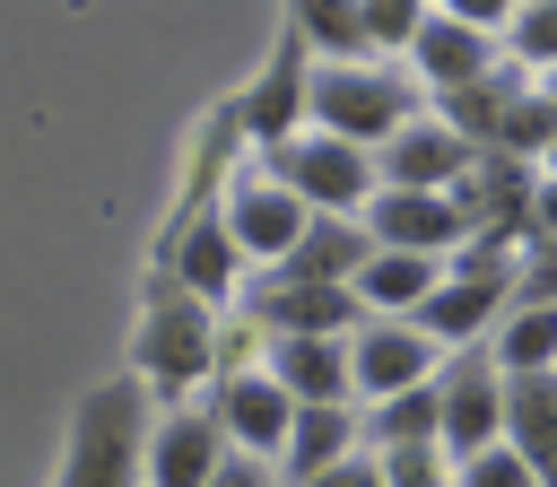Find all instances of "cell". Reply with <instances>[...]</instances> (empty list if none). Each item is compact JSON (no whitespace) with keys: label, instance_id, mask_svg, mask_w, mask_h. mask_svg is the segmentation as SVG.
Returning a JSON list of instances; mask_svg holds the SVG:
<instances>
[{"label":"cell","instance_id":"cell-9","mask_svg":"<svg viewBox=\"0 0 557 487\" xmlns=\"http://www.w3.org/2000/svg\"><path fill=\"white\" fill-rule=\"evenodd\" d=\"M435 391H444V452L453 461H479L505 444V365L487 348H453Z\"/></svg>","mask_w":557,"mask_h":487},{"label":"cell","instance_id":"cell-1","mask_svg":"<svg viewBox=\"0 0 557 487\" xmlns=\"http://www.w3.org/2000/svg\"><path fill=\"white\" fill-rule=\"evenodd\" d=\"M148 435H157V400H148L139 374H104V383H87L78 409H70L52 487H139V470H148Z\"/></svg>","mask_w":557,"mask_h":487},{"label":"cell","instance_id":"cell-20","mask_svg":"<svg viewBox=\"0 0 557 487\" xmlns=\"http://www.w3.org/2000/svg\"><path fill=\"white\" fill-rule=\"evenodd\" d=\"M505 444L557 487V374H505Z\"/></svg>","mask_w":557,"mask_h":487},{"label":"cell","instance_id":"cell-19","mask_svg":"<svg viewBox=\"0 0 557 487\" xmlns=\"http://www.w3.org/2000/svg\"><path fill=\"white\" fill-rule=\"evenodd\" d=\"M348 452H366V409H357V400H339V409H296V435H287L278 470H287V487H313V478L339 470Z\"/></svg>","mask_w":557,"mask_h":487},{"label":"cell","instance_id":"cell-28","mask_svg":"<svg viewBox=\"0 0 557 487\" xmlns=\"http://www.w3.org/2000/svg\"><path fill=\"white\" fill-rule=\"evenodd\" d=\"M235 374H270V330L244 304L218 313V383H235Z\"/></svg>","mask_w":557,"mask_h":487},{"label":"cell","instance_id":"cell-33","mask_svg":"<svg viewBox=\"0 0 557 487\" xmlns=\"http://www.w3.org/2000/svg\"><path fill=\"white\" fill-rule=\"evenodd\" d=\"M209 487H278V478H270V461H244V452H235V461H226Z\"/></svg>","mask_w":557,"mask_h":487},{"label":"cell","instance_id":"cell-21","mask_svg":"<svg viewBox=\"0 0 557 487\" xmlns=\"http://www.w3.org/2000/svg\"><path fill=\"white\" fill-rule=\"evenodd\" d=\"M374 261V235H366V217H313L305 226V244L278 261L287 278H313V287H357V270Z\"/></svg>","mask_w":557,"mask_h":487},{"label":"cell","instance_id":"cell-22","mask_svg":"<svg viewBox=\"0 0 557 487\" xmlns=\"http://www.w3.org/2000/svg\"><path fill=\"white\" fill-rule=\"evenodd\" d=\"M435 287H444V261H426V252H374L357 270V304L383 313V322H418V304Z\"/></svg>","mask_w":557,"mask_h":487},{"label":"cell","instance_id":"cell-23","mask_svg":"<svg viewBox=\"0 0 557 487\" xmlns=\"http://www.w3.org/2000/svg\"><path fill=\"white\" fill-rule=\"evenodd\" d=\"M400 444H444V391L435 383L366 409V452H400Z\"/></svg>","mask_w":557,"mask_h":487},{"label":"cell","instance_id":"cell-18","mask_svg":"<svg viewBox=\"0 0 557 487\" xmlns=\"http://www.w3.org/2000/svg\"><path fill=\"white\" fill-rule=\"evenodd\" d=\"M270 383H278L296 409H339V400H357L348 339H270Z\"/></svg>","mask_w":557,"mask_h":487},{"label":"cell","instance_id":"cell-27","mask_svg":"<svg viewBox=\"0 0 557 487\" xmlns=\"http://www.w3.org/2000/svg\"><path fill=\"white\" fill-rule=\"evenodd\" d=\"M357 9H366V43H374V61H392V52L409 61V52H418V26H426L435 0H357Z\"/></svg>","mask_w":557,"mask_h":487},{"label":"cell","instance_id":"cell-4","mask_svg":"<svg viewBox=\"0 0 557 487\" xmlns=\"http://www.w3.org/2000/svg\"><path fill=\"white\" fill-rule=\"evenodd\" d=\"M513 278H522V252H505V244H461L453 261H444V287L418 304V330L453 357V348H487L496 339V322L513 313Z\"/></svg>","mask_w":557,"mask_h":487},{"label":"cell","instance_id":"cell-24","mask_svg":"<svg viewBox=\"0 0 557 487\" xmlns=\"http://www.w3.org/2000/svg\"><path fill=\"white\" fill-rule=\"evenodd\" d=\"M487 357L505 374H557V304H513L487 339Z\"/></svg>","mask_w":557,"mask_h":487},{"label":"cell","instance_id":"cell-32","mask_svg":"<svg viewBox=\"0 0 557 487\" xmlns=\"http://www.w3.org/2000/svg\"><path fill=\"white\" fill-rule=\"evenodd\" d=\"M313 487H383V461H374V452H348V461H339V470H322Z\"/></svg>","mask_w":557,"mask_h":487},{"label":"cell","instance_id":"cell-3","mask_svg":"<svg viewBox=\"0 0 557 487\" xmlns=\"http://www.w3.org/2000/svg\"><path fill=\"white\" fill-rule=\"evenodd\" d=\"M418 113L426 104H418L409 78H392V61H313V113H305V130H331V139H348V148L374 157Z\"/></svg>","mask_w":557,"mask_h":487},{"label":"cell","instance_id":"cell-14","mask_svg":"<svg viewBox=\"0 0 557 487\" xmlns=\"http://www.w3.org/2000/svg\"><path fill=\"white\" fill-rule=\"evenodd\" d=\"M479 165V148L426 104L409 130H392L383 148H374V174H383V191H461V174Z\"/></svg>","mask_w":557,"mask_h":487},{"label":"cell","instance_id":"cell-15","mask_svg":"<svg viewBox=\"0 0 557 487\" xmlns=\"http://www.w3.org/2000/svg\"><path fill=\"white\" fill-rule=\"evenodd\" d=\"M235 461V444H226V426L209 417V400L191 409H157V435H148V470H139V487H209L218 470Z\"/></svg>","mask_w":557,"mask_h":487},{"label":"cell","instance_id":"cell-30","mask_svg":"<svg viewBox=\"0 0 557 487\" xmlns=\"http://www.w3.org/2000/svg\"><path fill=\"white\" fill-rule=\"evenodd\" d=\"M453 487H540V470L513 452V444H496V452H479V461H461V478Z\"/></svg>","mask_w":557,"mask_h":487},{"label":"cell","instance_id":"cell-17","mask_svg":"<svg viewBox=\"0 0 557 487\" xmlns=\"http://www.w3.org/2000/svg\"><path fill=\"white\" fill-rule=\"evenodd\" d=\"M209 417L226 426V444L244 461H278L287 435H296V400L270 383V374H235V383H209Z\"/></svg>","mask_w":557,"mask_h":487},{"label":"cell","instance_id":"cell-34","mask_svg":"<svg viewBox=\"0 0 557 487\" xmlns=\"http://www.w3.org/2000/svg\"><path fill=\"white\" fill-rule=\"evenodd\" d=\"M540 174H557V148H548V165H540Z\"/></svg>","mask_w":557,"mask_h":487},{"label":"cell","instance_id":"cell-13","mask_svg":"<svg viewBox=\"0 0 557 487\" xmlns=\"http://www.w3.org/2000/svg\"><path fill=\"white\" fill-rule=\"evenodd\" d=\"M505 70V43L496 35H479V26H461L444 0L426 9V26H418V52H409V87L418 96H461V87H479V78H496Z\"/></svg>","mask_w":557,"mask_h":487},{"label":"cell","instance_id":"cell-6","mask_svg":"<svg viewBox=\"0 0 557 487\" xmlns=\"http://www.w3.org/2000/svg\"><path fill=\"white\" fill-rule=\"evenodd\" d=\"M270 183H287L313 217H366L374 209V191H383V174H374V157L366 148H348V139H331V130H305V139H287V148H270V157H252Z\"/></svg>","mask_w":557,"mask_h":487},{"label":"cell","instance_id":"cell-16","mask_svg":"<svg viewBox=\"0 0 557 487\" xmlns=\"http://www.w3.org/2000/svg\"><path fill=\"white\" fill-rule=\"evenodd\" d=\"M366 235H374V252H426V261H453L470 244L453 191H374Z\"/></svg>","mask_w":557,"mask_h":487},{"label":"cell","instance_id":"cell-10","mask_svg":"<svg viewBox=\"0 0 557 487\" xmlns=\"http://www.w3.org/2000/svg\"><path fill=\"white\" fill-rule=\"evenodd\" d=\"M348 374H357V409H374V400H400V391L435 383V374H444V348H435L418 322H383V313H366L357 339H348Z\"/></svg>","mask_w":557,"mask_h":487},{"label":"cell","instance_id":"cell-12","mask_svg":"<svg viewBox=\"0 0 557 487\" xmlns=\"http://www.w3.org/2000/svg\"><path fill=\"white\" fill-rule=\"evenodd\" d=\"M148 278H174L183 296H200L209 313H226V304H244V278H252V270H244L226 217H200V226H183V235H157Z\"/></svg>","mask_w":557,"mask_h":487},{"label":"cell","instance_id":"cell-7","mask_svg":"<svg viewBox=\"0 0 557 487\" xmlns=\"http://www.w3.org/2000/svg\"><path fill=\"white\" fill-rule=\"evenodd\" d=\"M218 217H226V235H235V252H244V270H252V278H261V270H278V261L305 244V226H313V209H305L287 183H270L261 165H244V174L226 183Z\"/></svg>","mask_w":557,"mask_h":487},{"label":"cell","instance_id":"cell-2","mask_svg":"<svg viewBox=\"0 0 557 487\" xmlns=\"http://www.w3.org/2000/svg\"><path fill=\"white\" fill-rule=\"evenodd\" d=\"M122 374H139L148 400L183 409V391L218 383V313H209L200 296H183L174 278H148L139 322H131V365H122Z\"/></svg>","mask_w":557,"mask_h":487},{"label":"cell","instance_id":"cell-8","mask_svg":"<svg viewBox=\"0 0 557 487\" xmlns=\"http://www.w3.org/2000/svg\"><path fill=\"white\" fill-rule=\"evenodd\" d=\"M244 313L270 339H357V322H366L357 287H313V278H287V270L244 278Z\"/></svg>","mask_w":557,"mask_h":487},{"label":"cell","instance_id":"cell-31","mask_svg":"<svg viewBox=\"0 0 557 487\" xmlns=\"http://www.w3.org/2000/svg\"><path fill=\"white\" fill-rule=\"evenodd\" d=\"M513 304H557V235L522 244V278H513Z\"/></svg>","mask_w":557,"mask_h":487},{"label":"cell","instance_id":"cell-11","mask_svg":"<svg viewBox=\"0 0 557 487\" xmlns=\"http://www.w3.org/2000/svg\"><path fill=\"white\" fill-rule=\"evenodd\" d=\"M531 200H540V165H522V157H479L453 191L470 244H505V252L531 244Z\"/></svg>","mask_w":557,"mask_h":487},{"label":"cell","instance_id":"cell-29","mask_svg":"<svg viewBox=\"0 0 557 487\" xmlns=\"http://www.w3.org/2000/svg\"><path fill=\"white\" fill-rule=\"evenodd\" d=\"M374 461H383V487H453L461 478V461L444 444H400V452H374Z\"/></svg>","mask_w":557,"mask_h":487},{"label":"cell","instance_id":"cell-5","mask_svg":"<svg viewBox=\"0 0 557 487\" xmlns=\"http://www.w3.org/2000/svg\"><path fill=\"white\" fill-rule=\"evenodd\" d=\"M305 113H313V43L296 35V17H278L261 70L235 87V122H244V148L270 157L287 139H305Z\"/></svg>","mask_w":557,"mask_h":487},{"label":"cell","instance_id":"cell-26","mask_svg":"<svg viewBox=\"0 0 557 487\" xmlns=\"http://www.w3.org/2000/svg\"><path fill=\"white\" fill-rule=\"evenodd\" d=\"M505 70H522V78H548V70H557V0L513 9V26H505Z\"/></svg>","mask_w":557,"mask_h":487},{"label":"cell","instance_id":"cell-25","mask_svg":"<svg viewBox=\"0 0 557 487\" xmlns=\"http://www.w3.org/2000/svg\"><path fill=\"white\" fill-rule=\"evenodd\" d=\"M287 17H296V35L313 43V61H374L366 9H357V0H296Z\"/></svg>","mask_w":557,"mask_h":487}]
</instances>
